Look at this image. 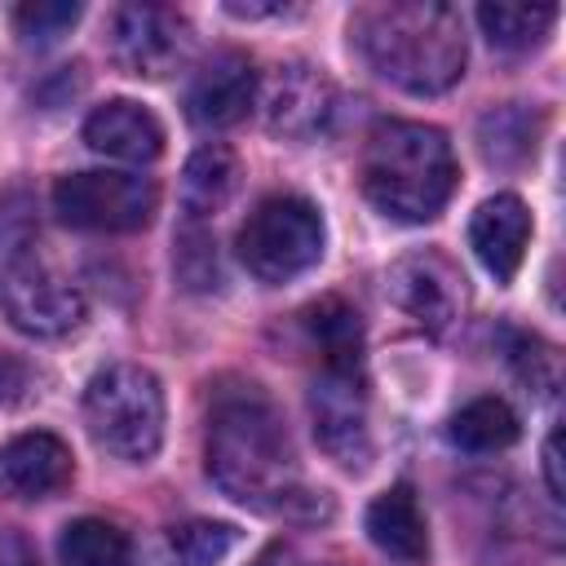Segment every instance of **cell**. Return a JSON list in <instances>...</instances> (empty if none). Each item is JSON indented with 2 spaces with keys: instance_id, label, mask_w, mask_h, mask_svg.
I'll return each instance as SVG.
<instances>
[{
  "instance_id": "17",
  "label": "cell",
  "mask_w": 566,
  "mask_h": 566,
  "mask_svg": "<svg viewBox=\"0 0 566 566\" xmlns=\"http://www.w3.org/2000/svg\"><path fill=\"white\" fill-rule=\"evenodd\" d=\"M239 177H243V172H239V159H234L230 146H221V142L199 146V150L186 159V168H181V212H186V221H208V217H217V212L234 199Z\"/></svg>"
},
{
  "instance_id": "8",
  "label": "cell",
  "mask_w": 566,
  "mask_h": 566,
  "mask_svg": "<svg viewBox=\"0 0 566 566\" xmlns=\"http://www.w3.org/2000/svg\"><path fill=\"white\" fill-rule=\"evenodd\" d=\"M106 53L124 75L159 80L190 53V27L164 4H115L106 18Z\"/></svg>"
},
{
  "instance_id": "4",
  "label": "cell",
  "mask_w": 566,
  "mask_h": 566,
  "mask_svg": "<svg viewBox=\"0 0 566 566\" xmlns=\"http://www.w3.org/2000/svg\"><path fill=\"white\" fill-rule=\"evenodd\" d=\"M84 424L93 442L128 464H142L164 442V389L142 363H111L84 385Z\"/></svg>"
},
{
  "instance_id": "14",
  "label": "cell",
  "mask_w": 566,
  "mask_h": 566,
  "mask_svg": "<svg viewBox=\"0 0 566 566\" xmlns=\"http://www.w3.org/2000/svg\"><path fill=\"white\" fill-rule=\"evenodd\" d=\"M531 243V212L517 195H491L469 221V248L495 283H509Z\"/></svg>"
},
{
  "instance_id": "18",
  "label": "cell",
  "mask_w": 566,
  "mask_h": 566,
  "mask_svg": "<svg viewBox=\"0 0 566 566\" xmlns=\"http://www.w3.org/2000/svg\"><path fill=\"white\" fill-rule=\"evenodd\" d=\"M535 137H539V115L509 102V106H495L478 119V146H482V159L486 164H500V168H513L522 159L535 155Z\"/></svg>"
},
{
  "instance_id": "28",
  "label": "cell",
  "mask_w": 566,
  "mask_h": 566,
  "mask_svg": "<svg viewBox=\"0 0 566 566\" xmlns=\"http://www.w3.org/2000/svg\"><path fill=\"white\" fill-rule=\"evenodd\" d=\"M544 478H548V495L562 500L566 495V478H562V429L553 424L548 442H544Z\"/></svg>"
},
{
  "instance_id": "1",
  "label": "cell",
  "mask_w": 566,
  "mask_h": 566,
  "mask_svg": "<svg viewBox=\"0 0 566 566\" xmlns=\"http://www.w3.org/2000/svg\"><path fill=\"white\" fill-rule=\"evenodd\" d=\"M208 478L239 504L283 517H318V495L301 482L292 438L274 402L256 389L217 394L208 411Z\"/></svg>"
},
{
  "instance_id": "12",
  "label": "cell",
  "mask_w": 566,
  "mask_h": 566,
  "mask_svg": "<svg viewBox=\"0 0 566 566\" xmlns=\"http://www.w3.org/2000/svg\"><path fill=\"white\" fill-rule=\"evenodd\" d=\"M256 102V71L252 57L239 49H217L186 88V111L203 128H230L239 124Z\"/></svg>"
},
{
  "instance_id": "3",
  "label": "cell",
  "mask_w": 566,
  "mask_h": 566,
  "mask_svg": "<svg viewBox=\"0 0 566 566\" xmlns=\"http://www.w3.org/2000/svg\"><path fill=\"white\" fill-rule=\"evenodd\" d=\"M455 190V150L442 128L385 119L363 146V195L402 226L433 221Z\"/></svg>"
},
{
  "instance_id": "19",
  "label": "cell",
  "mask_w": 566,
  "mask_h": 566,
  "mask_svg": "<svg viewBox=\"0 0 566 566\" xmlns=\"http://www.w3.org/2000/svg\"><path fill=\"white\" fill-rule=\"evenodd\" d=\"M62 566H133L128 535L106 517H75L57 535Z\"/></svg>"
},
{
  "instance_id": "10",
  "label": "cell",
  "mask_w": 566,
  "mask_h": 566,
  "mask_svg": "<svg viewBox=\"0 0 566 566\" xmlns=\"http://www.w3.org/2000/svg\"><path fill=\"white\" fill-rule=\"evenodd\" d=\"M385 292H389V301H394L407 318H416V323H420L424 332H433V336L451 332V327L460 323V314H464V301H469L460 265L447 261V256L433 252V248L394 261L389 274H385Z\"/></svg>"
},
{
  "instance_id": "15",
  "label": "cell",
  "mask_w": 566,
  "mask_h": 566,
  "mask_svg": "<svg viewBox=\"0 0 566 566\" xmlns=\"http://www.w3.org/2000/svg\"><path fill=\"white\" fill-rule=\"evenodd\" d=\"M84 142L119 164H150L164 150V124L155 119V111H146L142 102L115 97L106 106H97L84 119Z\"/></svg>"
},
{
  "instance_id": "11",
  "label": "cell",
  "mask_w": 566,
  "mask_h": 566,
  "mask_svg": "<svg viewBox=\"0 0 566 566\" xmlns=\"http://www.w3.org/2000/svg\"><path fill=\"white\" fill-rule=\"evenodd\" d=\"M332 80L310 66V62H279L265 93H261V106H265V128L274 137H314L327 115H332Z\"/></svg>"
},
{
  "instance_id": "25",
  "label": "cell",
  "mask_w": 566,
  "mask_h": 566,
  "mask_svg": "<svg viewBox=\"0 0 566 566\" xmlns=\"http://www.w3.org/2000/svg\"><path fill=\"white\" fill-rule=\"evenodd\" d=\"M80 13L84 9L75 0H27V4H13L9 9L13 27H18V35L27 44H53V40H62L80 22Z\"/></svg>"
},
{
  "instance_id": "21",
  "label": "cell",
  "mask_w": 566,
  "mask_h": 566,
  "mask_svg": "<svg viewBox=\"0 0 566 566\" xmlns=\"http://www.w3.org/2000/svg\"><path fill=\"white\" fill-rule=\"evenodd\" d=\"M305 327L323 349V367H358L363 363V323L340 296H323L310 305Z\"/></svg>"
},
{
  "instance_id": "20",
  "label": "cell",
  "mask_w": 566,
  "mask_h": 566,
  "mask_svg": "<svg viewBox=\"0 0 566 566\" xmlns=\"http://www.w3.org/2000/svg\"><path fill=\"white\" fill-rule=\"evenodd\" d=\"M447 438L460 451H504L517 442V416L504 398H473L447 420Z\"/></svg>"
},
{
  "instance_id": "30",
  "label": "cell",
  "mask_w": 566,
  "mask_h": 566,
  "mask_svg": "<svg viewBox=\"0 0 566 566\" xmlns=\"http://www.w3.org/2000/svg\"><path fill=\"white\" fill-rule=\"evenodd\" d=\"M226 13H234V18H270V13H283V4H226Z\"/></svg>"
},
{
  "instance_id": "9",
  "label": "cell",
  "mask_w": 566,
  "mask_h": 566,
  "mask_svg": "<svg viewBox=\"0 0 566 566\" xmlns=\"http://www.w3.org/2000/svg\"><path fill=\"white\" fill-rule=\"evenodd\" d=\"M310 420L318 447L349 473H363L371 460L367 433V394L358 367H323L310 385Z\"/></svg>"
},
{
  "instance_id": "26",
  "label": "cell",
  "mask_w": 566,
  "mask_h": 566,
  "mask_svg": "<svg viewBox=\"0 0 566 566\" xmlns=\"http://www.w3.org/2000/svg\"><path fill=\"white\" fill-rule=\"evenodd\" d=\"M517 371H522V380L535 389V394H553L557 389V354L548 349V345H539L535 336L531 340H522V349H517Z\"/></svg>"
},
{
  "instance_id": "13",
  "label": "cell",
  "mask_w": 566,
  "mask_h": 566,
  "mask_svg": "<svg viewBox=\"0 0 566 566\" xmlns=\"http://www.w3.org/2000/svg\"><path fill=\"white\" fill-rule=\"evenodd\" d=\"M75 473L71 447L57 433H18L0 442V495L9 500H49Z\"/></svg>"
},
{
  "instance_id": "16",
  "label": "cell",
  "mask_w": 566,
  "mask_h": 566,
  "mask_svg": "<svg viewBox=\"0 0 566 566\" xmlns=\"http://www.w3.org/2000/svg\"><path fill=\"white\" fill-rule=\"evenodd\" d=\"M367 535L380 553H389L394 562H424L429 557V526H424V509L416 500V491L407 482L380 491L367 504Z\"/></svg>"
},
{
  "instance_id": "5",
  "label": "cell",
  "mask_w": 566,
  "mask_h": 566,
  "mask_svg": "<svg viewBox=\"0 0 566 566\" xmlns=\"http://www.w3.org/2000/svg\"><path fill=\"white\" fill-rule=\"evenodd\" d=\"M323 243V212L301 195H270L239 226V261L261 283L301 279L310 265H318Z\"/></svg>"
},
{
  "instance_id": "22",
  "label": "cell",
  "mask_w": 566,
  "mask_h": 566,
  "mask_svg": "<svg viewBox=\"0 0 566 566\" xmlns=\"http://www.w3.org/2000/svg\"><path fill=\"white\" fill-rule=\"evenodd\" d=\"M557 22V4H478V27L495 49H535Z\"/></svg>"
},
{
  "instance_id": "24",
  "label": "cell",
  "mask_w": 566,
  "mask_h": 566,
  "mask_svg": "<svg viewBox=\"0 0 566 566\" xmlns=\"http://www.w3.org/2000/svg\"><path fill=\"white\" fill-rule=\"evenodd\" d=\"M172 270L181 279L186 292H208L217 287L221 270H217V239L212 230H203V221H186L172 239Z\"/></svg>"
},
{
  "instance_id": "27",
  "label": "cell",
  "mask_w": 566,
  "mask_h": 566,
  "mask_svg": "<svg viewBox=\"0 0 566 566\" xmlns=\"http://www.w3.org/2000/svg\"><path fill=\"white\" fill-rule=\"evenodd\" d=\"M27 380H31V371H27L13 354H4V349H0V407L18 402V398L27 394Z\"/></svg>"
},
{
  "instance_id": "7",
  "label": "cell",
  "mask_w": 566,
  "mask_h": 566,
  "mask_svg": "<svg viewBox=\"0 0 566 566\" xmlns=\"http://www.w3.org/2000/svg\"><path fill=\"white\" fill-rule=\"evenodd\" d=\"M0 310L27 336H66L84 318V296L35 248H27L0 265Z\"/></svg>"
},
{
  "instance_id": "6",
  "label": "cell",
  "mask_w": 566,
  "mask_h": 566,
  "mask_svg": "<svg viewBox=\"0 0 566 566\" xmlns=\"http://www.w3.org/2000/svg\"><path fill=\"white\" fill-rule=\"evenodd\" d=\"M159 190L150 177L137 172H111V168H88L71 172L53 186V212L93 234H133L155 221Z\"/></svg>"
},
{
  "instance_id": "29",
  "label": "cell",
  "mask_w": 566,
  "mask_h": 566,
  "mask_svg": "<svg viewBox=\"0 0 566 566\" xmlns=\"http://www.w3.org/2000/svg\"><path fill=\"white\" fill-rule=\"evenodd\" d=\"M0 566H40V562H35V553L18 535H4L0 539Z\"/></svg>"
},
{
  "instance_id": "23",
  "label": "cell",
  "mask_w": 566,
  "mask_h": 566,
  "mask_svg": "<svg viewBox=\"0 0 566 566\" xmlns=\"http://www.w3.org/2000/svg\"><path fill=\"white\" fill-rule=\"evenodd\" d=\"M239 544V531L230 522H181L168 531L164 539V566H221L230 557V548Z\"/></svg>"
},
{
  "instance_id": "2",
  "label": "cell",
  "mask_w": 566,
  "mask_h": 566,
  "mask_svg": "<svg viewBox=\"0 0 566 566\" xmlns=\"http://www.w3.org/2000/svg\"><path fill=\"white\" fill-rule=\"evenodd\" d=\"M363 62L402 93L433 97L464 75V22L438 0H380L349 18Z\"/></svg>"
}]
</instances>
